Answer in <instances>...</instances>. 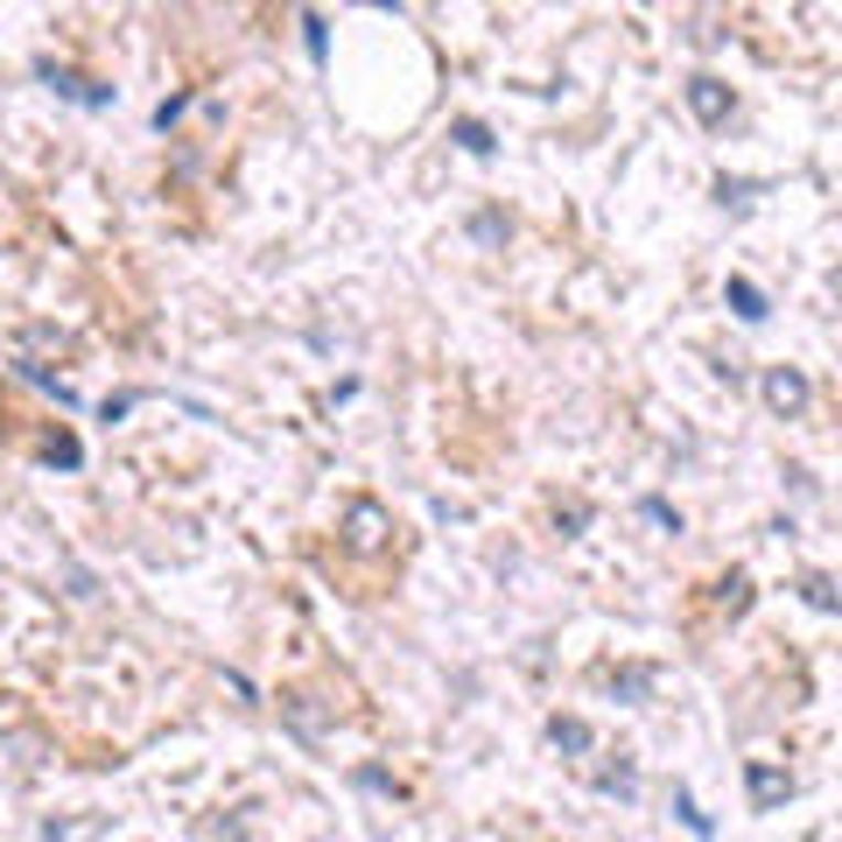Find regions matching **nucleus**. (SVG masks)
Here are the masks:
<instances>
[{
    "label": "nucleus",
    "mask_w": 842,
    "mask_h": 842,
    "mask_svg": "<svg viewBox=\"0 0 842 842\" xmlns=\"http://www.w3.org/2000/svg\"><path fill=\"white\" fill-rule=\"evenodd\" d=\"M393 541V520H387V506L379 499H352L344 506V548L352 554H379Z\"/></svg>",
    "instance_id": "1"
},
{
    "label": "nucleus",
    "mask_w": 842,
    "mask_h": 842,
    "mask_svg": "<svg viewBox=\"0 0 842 842\" xmlns=\"http://www.w3.org/2000/svg\"><path fill=\"white\" fill-rule=\"evenodd\" d=\"M808 373H800V366H773V373H765V408H773L779 421H794L800 408H808Z\"/></svg>",
    "instance_id": "2"
},
{
    "label": "nucleus",
    "mask_w": 842,
    "mask_h": 842,
    "mask_svg": "<svg viewBox=\"0 0 842 842\" xmlns=\"http://www.w3.org/2000/svg\"><path fill=\"white\" fill-rule=\"evenodd\" d=\"M744 787H752V808H779L794 794V773H779L773 758H752L744 765Z\"/></svg>",
    "instance_id": "3"
},
{
    "label": "nucleus",
    "mask_w": 842,
    "mask_h": 842,
    "mask_svg": "<svg viewBox=\"0 0 842 842\" xmlns=\"http://www.w3.org/2000/svg\"><path fill=\"white\" fill-rule=\"evenodd\" d=\"M688 112H695L702 127H723L731 120V85L723 78H688Z\"/></svg>",
    "instance_id": "4"
},
{
    "label": "nucleus",
    "mask_w": 842,
    "mask_h": 842,
    "mask_svg": "<svg viewBox=\"0 0 842 842\" xmlns=\"http://www.w3.org/2000/svg\"><path fill=\"white\" fill-rule=\"evenodd\" d=\"M35 78H43L50 91H64V99H85V106H112V91H106V85H91V78H78V71H64V64H35Z\"/></svg>",
    "instance_id": "5"
},
{
    "label": "nucleus",
    "mask_w": 842,
    "mask_h": 842,
    "mask_svg": "<svg viewBox=\"0 0 842 842\" xmlns=\"http://www.w3.org/2000/svg\"><path fill=\"white\" fill-rule=\"evenodd\" d=\"M611 695H618V702H646V695H654V681H660V667H639V660H632V667H611Z\"/></svg>",
    "instance_id": "6"
},
{
    "label": "nucleus",
    "mask_w": 842,
    "mask_h": 842,
    "mask_svg": "<svg viewBox=\"0 0 842 842\" xmlns=\"http://www.w3.org/2000/svg\"><path fill=\"white\" fill-rule=\"evenodd\" d=\"M548 744H554V752H569V758H583L597 737H590V723H583V716H554V723H548Z\"/></svg>",
    "instance_id": "7"
},
{
    "label": "nucleus",
    "mask_w": 842,
    "mask_h": 842,
    "mask_svg": "<svg viewBox=\"0 0 842 842\" xmlns=\"http://www.w3.org/2000/svg\"><path fill=\"white\" fill-rule=\"evenodd\" d=\"M723 302H731V310H737L744 323H765V295H758V289H752V281H744V274L731 281V289H723Z\"/></svg>",
    "instance_id": "8"
},
{
    "label": "nucleus",
    "mask_w": 842,
    "mask_h": 842,
    "mask_svg": "<svg viewBox=\"0 0 842 842\" xmlns=\"http://www.w3.org/2000/svg\"><path fill=\"white\" fill-rule=\"evenodd\" d=\"M597 787L618 794V800H632V794H639V773H632V765L618 758V765H604V773H597Z\"/></svg>",
    "instance_id": "9"
},
{
    "label": "nucleus",
    "mask_w": 842,
    "mask_h": 842,
    "mask_svg": "<svg viewBox=\"0 0 842 842\" xmlns=\"http://www.w3.org/2000/svg\"><path fill=\"white\" fill-rule=\"evenodd\" d=\"M674 814H681V829H688V835H702V842H710V835H716V821H710V814H702V808H695V800H688L681 787H674Z\"/></svg>",
    "instance_id": "10"
},
{
    "label": "nucleus",
    "mask_w": 842,
    "mask_h": 842,
    "mask_svg": "<svg viewBox=\"0 0 842 842\" xmlns=\"http://www.w3.org/2000/svg\"><path fill=\"white\" fill-rule=\"evenodd\" d=\"M43 456H50V464H64V471H78V464H85V450H78V435H64V429H56V435H50V443H43Z\"/></svg>",
    "instance_id": "11"
},
{
    "label": "nucleus",
    "mask_w": 842,
    "mask_h": 842,
    "mask_svg": "<svg viewBox=\"0 0 842 842\" xmlns=\"http://www.w3.org/2000/svg\"><path fill=\"white\" fill-rule=\"evenodd\" d=\"M450 133H456V148H471V155H492V127L485 120H456Z\"/></svg>",
    "instance_id": "12"
},
{
    "label": "nucleus",
    "mask_w": 842,
    "mask_h": 842,
    "mask_svg": "<svg viewBox=\"0 0 842 842\" xmlns=\"http://www.w3.org/2000/svg\"><path fill=\"white\" fill-rule=\"evenodd\" d=\"M716 604H723V611L737 618V611L752 604V576H723V583H716Z\"/></svg>",
    "instance_id": "13"
},
{
    "label": "nucleus",
    "mask_w": 842,
    "mask_h": 842,
    "mask_svg": "<svg viewBox=\"0 0 842 842\" xmlns=\"http://www.w3.org/2000/svg\"><path fill=\"white\" fill-rule=\"evenodd\" d=\"M800 597H808L814 611H835V583L829 576H800Z\"/></svg>",
    "instance_id": "14"
},
{
    "label": "nucleus",
    "mask_w": 842,
    "mask_h": 842,
    "mask_svg": "<svg viewBox=\"0 0 842 842\" xmlns=\"http://www.w3.org/2000/svg\"><path fill=\"white\" fill-rule=\"evenodd\" d=\"M554 527H562V533H583V527H590V506H583V499L554 506Z\"/></svg>",
    "instance_id": "15"
},
{
    "label": "nucleus",
    "mask_w": 842,
    "mask_h": 842,
    "mask_svg": "<svg viewBox=\"0 0 842 842\" xmlns=\"http://www.w3.org/2000/svg\"><path fill=\"white\" fill-rule=\"evenodd\" d=\"M471 233H477V239H485V246H499V239H506V218H499V210H485V218H477V225H471Z\"/></svg>",
    "instance_id": "16"
},
{
    "label": "nucleus",
    "mask_w": 842,
    "mask_h": 842,
    "mask_svg": "<svg viewBox=\"0 0 842 842\" xmlns=\"http://www.w3.org/2000/svg\"><path fill=\"white\" fill-rule=\"evenodd\" d=\"M183 106H190V91H176V99H162V106H155V127L169 133V120H183Z\"/></svg>",
    "instance_id": "17"
},
{
    "label": "nucleus",
    "mask_w": 842,
    "mask_h": 842,
    "mask_svg": "<svg viewBox=\"0 0 842 842\" xmlns=\"http://www.w3.org/2000/svg\"><path fill=\"white\" fill-rule=\"evenodd\" d=\"M646 520H660V527H674V533H681V512L667 506V499H646Z\"/></svg>",
    "instance_id": "18"
},
{
    "label": "nucleus",
    "mask_w": 842,
    "mask_h": 842,
    "mask_svg": "<svg viewBox=\"0 0 842 842\" xmlns=\"http://www.w3.org/2000/svg\"><path fill=\"white\" fill-rule=\"evenodd\" d=\"M302 29H310V56L331 50V35H323V14H302Z\"/></svg>",
    "instance_id": "19"
},
{
    "label": "nucleus",
    "mask_w": 842,
    "mask_h": 842,
    "mask_svg": "<svg viewBox=\"0 0 842 842\" xmlns=\"http://www.w3.org/2000/svg\"><path fill=\"white\" fill-rule=\"evenodd\" d=\"M358 787H366V794H393V779L379 773V765H366V773H358Z\"/></svg>",
    "instance_id": "20"
}]
</instances>
